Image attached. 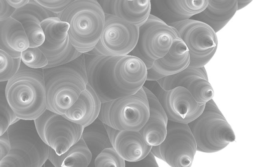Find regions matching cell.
Returning <instances> with one entry per match:
<instances>
[{"label": "cell", "instance_id": "obj_11", "mask_svg": "<svg viewBox=\"0 0 257 167\" xmlns=\"http://www.w3.org/2000/svg\"><path fill=\"white\" fill-rule=\"evenodd\" d=\"M34 120L41 138L58 155L65 152L81 138L84 129L63 115L47 109Z\"/></svg>", "mask_w": 257, "mask_h": 167}, {"label": "cell", "instance_id": "obj_10", "mask_svg": "<svg viewBox=\"0 0 257 167\" xmlns=\"http://www.w3.org/2000/svg\"><path fill=\"white\" fill-rule=\"evenodd\" d=\"M186 45L190 55L189 66H205L215 54L218 46L216 32L203 22L190 19L171 23Z\"/></svg>", "mask_w": 257, "mask_h": 167}, {"label": "cell", "instance_id": "obj_6", "mask_svg": "<svg viewBox=\"0 0 257 167\" xmlns=\"http://www.w3.org/2000/svg\"><path fill=\"white\" fill-rule=\"evenodd\" d=\"M188 124L199 151L215 152L235 139L233 129L213 99L205 103L202 113Z\"/></svg>", "mask_w": 257, "mask_h": 167}, {"label": "cell", "instance_id": "obj_13", "mask_svg": "<svg viewBox=\"0 0 257 167\" xmlns=\"http://www.w3.org/2000/svg\"><path fill=\"white\" fill-rule=\"evenodd\" d=\"M41 25L45 39L39 48L48 60V64L43 69L67 64L83 54L70 42L68 23L62 21L58 17H52L42 21Z\"/></svg>", "mask_w": 257, "mask_h": 167}, {"label": "cell", "instance_id": "obj_32", "mask_svg": "<svg viewBox=\"0 0 257 167\" xmlns=\"http://www.w3.org/2000/svg\"><path fill=\"white\" fill-rule=\"evenodd\" d=\"M11 147L7 131L0 136V162L7 155Z\"/></svg>", "mask_w": 257, "mask_h": 167}, {"label": "cell", "instance_id": "obj_22", "mask_svg": "<svg viewBox=\"0 0 257 167\" xmlns=\"http://www.w3.org/2000/svg\"><path fill=\"white\" fill-rule=\"evenodd\" d=\"M28 47V38L18 21L10 17L0 22V49L14 58H20Z\"/></svg>", "mask_w": 257, "mask_h": 167}, {"label": "cell", "instance_id": "obj_31", "mask_svg": "<svg viewBox=\"0 0 257 167\" xmlns=\"http://www.w3.org/2000/svg\"><path fill=\"white\" fill-rule=\"evenodd\" d=\"M47 10L58 14L75 0H35Z\"/></svg>", "mask_w": 257, "mask_h": 167}, {"label": "cell", "instance_id": "obj_14", "mask_svg": "<svg viewBox=\"0 0 257 167\" xmlns=\"http://www.w3.org/2000/svg\"><path fill=\"white\" fill-rule=\"evenodd\" d=\"M156 96L168 120L176 122L188 124L202 113L205 105L199 104L191 93L182 86L168 90L161 88Z\"/></svg>", "mask_w": 257, "mask_h": 167}, {"label": "cell", "instance_id": "obj_23", "mask_svg": "<svg viewBox=\"0 0 257 167\" xmlns=\"http://www.w3.org/2000/svg\"><path fill=\"white\" fill-rule=\"evenodd\" d=\"M237 10L236 0H208L205 10L196 15L200 21L210 26L216 33L227 24Z\"/></svg>", "mask_w": 257, "mask_h": 167}, {"label": "cell", "instance_id": "obj_25", "mask_svg": "<svg viewBox=\"0 0 257 167\" xmlns=\"http://www.w3.org/2000/svg\"><path fill=\"white\" fill-rule=\"evenodd\" d=\"M81 138L92 157H95L104 148L112 146L104 124L98 118L84 127Z\"/></svg>", "mask_w": 257, "mask_h": 167}, {"label": "cell", "instance_id": "obj_18", "mask_svg": "<svg viewBox=\"0 0 257 167\" xmlns=\"http://www.w3.org/2000/svg\"><path fill=\"white\" fill-rule=\"evenodd\" d=\"M190 62L188 49L179 37L174 40L167 53L155 60L152 66L147 69L146 81H157L177 74L186 68Z\"/></svg>", "mask_w": 257, "mask_h": 167}, {"label": "cell", "instance_id": "obj_30", "mask_svg": "<svg viewBox=\"0 0 257 167\" xmlns=\"http://www.w3.org/2000/svg\"><path fill=\"white\" fill-rule=\"evenodd\" d=\"M96 167H124L125 160L112 147L103 149L94 159Z\"/></svg>", "mask_w": 257, "mask_h": 167}, {"label": "cell", "instance_id": "obj_26", "mask_svg": "<svg viewBox=\"0 0 257 167\" xmlns=\"http://www.w3.org/2000/svg\"><path fill=\"white\" fill-rule=\"evenodd\" d=\"M208 0H166L170 13L179 20L190 19L206 8Z\"/></svg>", "mask_w": 257, "mask_h": 167}, {"label": "cell", "instance_id": "obj_4", "mask_svg": "<svg viewBox=\"0 0 257 167\" xmlns=\"http://www.w3.org/2000/svg\"><path fill=\"white\" fill-rule=\"evenodd\" d=\"M58 17L68 24V36L74 48L87 53L97 44L105 22V13L96 0H75Z\"/></svg>", "mask_w": 257, "mask_h": 167}, {"label": "cell", "instance_id": "obj_17", "mask_svg": "<svg viewBox=\"0 0 257 167\" xmlns=\"http://www.w3.org/2000/svg\"><path fill=\"white\" fill-rule=\"evenodd\" d=\"M104 126L112 147L125 161H141L151 151L152 146L147 144L139 131L119 130Z\"/></svg>", "mask_w": 257, "mask_h": 167}, {"label": "cell", "instance_id": "obj_2", "mask_svg": "<svg viewBox=\"0 0 257 167\" xmlns=\"http://www.w3.org/2000/svg\"><path fill=\"white\" fill-rule=\"evenodd\" d=\"M82 55L67 64L43 69L47 109L64 115L86 88L88 82Z\"/></svg>", "mask_w": 257, "mask_h": 167}, {"label": "cell", "instance_id": "obj_34", "mask_svg": "<svg viewBox=\"0 0 257 167\" xmlns=\"http://www.w3.org/2000/svg\"><path fill=\"white\" fill-rule=\"evenodd\" d=\"M29 1L30 0H6L9 5L15 9L25 6Z\"/></svg>", "mask_w": 257, "mask_h": 167}, {"label": "cell", "instance_id": "obj_16", "mask_svg": "<svg viewBox=\"0 0 257 167\" xmlns=\"http://www.w3.org/2000/svg\"><path fill=\"white\" fill-rule=\"evenodd\" d=\"M11 17L22 25L29 42V47H39L45 39L41 23L58 14L52 12L36 2L30 0L25 6L15 10Z\"/></svg>", "mask_w": 257, "mask_h": 167}, {"label": "cell", "instance_id": "obj_27", "mask_svg": "<svg viewBox=\"0 0 257 167\" xmlns=\"http://www.w3.org/2000/svg\"><path fill=\"white\" fill-rule=\"evenodd\" d=\"M7 81L0 82V136L18 118L10 107L5 93Z\"/></svg>", "mask_w": 257, "mask_h": 167}, {"label": "cell", "instance_id": "obj_9", "mask_svg": "<svg viewBox=\"0 0 257 167\" xmlns=\"http://www.w3.org/2000/svg\"><path fill=\"white\" fill-rule=\"evenodd\" d=\"M197 151L196 143L188 124L168 120L167 133L151 152L172 167H190Z\"/></svg>", "mask_w": 257, "mask_h": 167}, {"label": "cell", "instance_id": "obj_28", "mask_svg": "<svg viewBox=\"0 0 257 167\" xmlns=\"http://www.w3.org/2000/svg\"><path fill=\"white\" fill-rule=\"evenodd\" d=\"M21 63L20 58H14L0 49V82L9 80L18 71Z\"/></svg>", "mask_w": 257, "mask_h": 167}, {"label": "cell", "instance_id": "obj_24", "mask_svg": "<svg viewBox=\"0 0 257 167\" xmlns=\"http://www.w3.org/2000/svg\"><path fill=\"white\" fill-rule=\"evenodd\" d=\"M92 158V154L81 138L61 155L49 147L48 159L55 167H87Z\"/></svg>", "mask_w": 257, "mask_h": 167}, {"label": "cell", "instance_id": "obj_35", "mask_svg": "<svg viewBox=\"0 0 257 167\" xmlns=\"http://www.w3.org/2000/svg\"><path fill=\"white\" fill-rule=\"evenodd\" d=\"M238 10L242 9L249 4L252 0H236Z\"/></svg>", "mask_w": 257, "mask_h": 167}, {"label": "cell", "instance_id": "obj_29", "mask_svg": "<svg viewBox=\"0 0 257 167\" xmlns=\"http://www.w3.org/2000/svg\"><path fill=\"white\" fill-rule=\"evenodd\" d=\"M21 62L27 67L33 69H43L48 64V60L39 48L28 47L21 53Z\"/></svg>", "mask_w": 257, "mask_h": 167}, {"label": "cell", "instance_id": "obj_7", "mask_svg": "<svg viewBox=\"0 0 257 167\" xmlns=\"http://www.w3.org/2000/svg\"><path fill=\"white\" fill-rule=\"evenodd\" d=\"M149 113V101L142 87L133 95L102 103L98 118L115 129L139 131Z\"/></svg>", "mask_w": 257, "mask_h": 167}, {"label": "cell", "instance_id": "obj_12", "mask_svg": "<svg viewBox=\"0 0 257 167\" xmlns=\"http://www.w3.org/2000/svg\"><path fill=\"white\" fill-rule=\"evenodd\" d=\"M139 31L138 26L105 14L104 25L100 38L90 52L99 55H128L137 44Z\"/></svg>", "mask_w": 257, "mask_h": 167}, {"label": "cell", "instance_id": "obj_19", "mask_svg": "<svg viewBox=\"0 0 257 167\" xmlns=\"http://www.w3.org/2000/svg\"><path fill=\"white\" fill-rule=\"evenodd\" d=\"M104 13L139 27L151 14L150 0H96Z\"/></svg>", "mask_w": 257, "mask_h": 167}, {"label": "cell", "instance_id": "obj_36", "mask_svg": "<svg viewBox=\"0 0 257 167\" xmlns=\"http://www.w3.org/2000/svg\"><path fill=\"white\" fill-rule=\"evenodd\" d=\"M129 1H133V0H129ZM151 1V0H150Z\"/></svg>", "mask_w": 257, "mask_h": 167}, {"label": "cell", "instance_id": "obj_3", "mask_svg": "<svg viewBox=\"0 0 257 167\" xmlns=\"http://www.w3.org/2000/svg\"><path fill=\"white\" fill-rule=\"evenodd\" d=\"M5 93L18 118L36 119L47 109L43 69L31 68L21 62L17 73L7 81Z\"/></svg>", "mask_w": 257, "mask_h": 167}, {"label": "cell", "instance_id": "obj_8", "mask_svg": "<svg viewBox=\"0 0 257 167\" xmlns=\"http://www.w3.org/2000/svg\"><path fill=\"white\" fill-rule=\"evenodd\" d=\"M137 44L130 55L140 59L147 69L154 62L164 56L173 41L180 37L177 30L160 18L150 14L139 27Z\"/></svg>", "mask_w": 257, "mask_h": 167}, {"label": "cell", "instance_id": "obj_5", "mask_svg": "<svg viewBox=\"0 0 257 167\" xmlns=\"http://www.w3.org/2000/svg\"><path fill=\"white\" fill-rule=\"evenodd\" d=\"M7 131L11 147L0 167H41L45 163L49 146L40 137L34 120L18 118Z\"/></svg>", "mask_w": 257, "mask_h": 167}, {"label": "cell", "instance_id": "obj_20", "mask_svg": "<svg viewBox=\"0 0 257 167\" xmlns=\"http://www.w3.org/2000/svg\"><path fill=\"white\" fill-rule=\"evenodd\" d=\"M143 87L149 101L150 113L147 121L139 131L148 144L156 146L166 137L168 119L156 95L144 86Z\"/></svg>", "mask_w": 257, "mask_h": 167}, {"label": "cell", "instance_id": "obj_33", "mask_svg": "<svg viewBox=\"0 0 257 167\" xmlns=\"http://www.w3.org/2000/svg\"><path fill=\"white\" fill-rule=\"evenodd\" d=\"M15 10L6 0H0V22L11 17Z\"/></svg>", "mask_w": 257, "mask_h": 167}, {"label": "cell", "instance_id": "obj_1", "mask_svg": "<svg viewBox=\"0 0 257 167\" xmlns=\"http://www.w3.org/2000/svg\"><path fill=\"white\" fill-rule=\"evenodd\" d=\"M85 63L88 83L101 103L136 93L147 79L144 62L130 54L93 55Z\"/></svg>", "mask_w": 257, "mask_h": 167}, {"label": "cell", "instance_id": "obj_21", "mask_svg": "<svg viewBox=\"0 0 257 167\" xmlns=\"http://www.w3.org/2000/svg\"><path fill=\"white\" fill-rule=\"evenodd\" d=\"M101 102L88 83L74 103L64 115L69 120L85 127L98 118Z\"/></svg>", "mask_w": 257, "mask_h": 167}, {"label": "cell", "instance_id": "obj_15", "mask_svg": "<svg viewBox=\"0 0 257 167\" xmlns=\"http://www.w3.org/2000/svg\"><path fill=\"white\" fill-rule=\"evenodd\" d=\"M157 82L164 90L177 86L185 87L200 104H205L214 96V90L208 81L204 66L194 67L189 65L183 71Z\"/></svg>", "mask_w": 257, "mask_h": 167}]
</instances>
